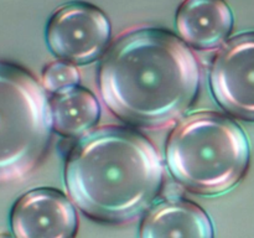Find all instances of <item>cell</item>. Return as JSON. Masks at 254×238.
I'll list each match as a JSON object with an SVG mask.
<instances>
[{"mask_svg":"<svg viewBox=\"0 0 254 238\" xmlns=\"http://www.w3.org/2000/svg\"><path fill=\"white\" fill-rule=\"evenodd\" d=\"M79 83V72L66 61H55L42 71V86L50 93L56 94L73 88Z\"/></svg>","mask_w":254,"mask_h":238,"instance_id":"11","label":"cell"},{"mask_svg":"<svg viewBox=\"0 0 254 238\" xmlns=\"http://www.w3.org/2000/svg\"><path fill=\"white\" fill-rule=\"evenodd\" d=\"M163 180L155 146L141 134L114 125L82 136L64 166V185L74 205L106 223L141 215L158 197Z\"/></svg>","mask_w":254,"mask_h":238,"instance_id":"2","label":"cell"},{"mask_svg":"<svg viewBox=\"0 0 254 238\" xmlns=\"http://www.w3.org/2000/svg\"><path fill=\"white\" fill-rule=\"evenodd\" d=\"M210 84L222 108L254 121V31L237 35L221 47L211 66Z\"/></svg>","mask_w":254,"mask_h":238,"instance_id":"6","label":"cell"},{"mask_svg":"<svg viewBox=\"0 0 254 238\" xmlns=\"http://www.w3.org/2000/svg\"><path fill=\"white\" fill-rule=\"evenodd\" d=\"M139 238H215V232L211 218L197 203L170 198L149 210Z\"/></svg>","mask_w":254,"mask_h":238,"instance_id":"9","label":"cell"},{"mask_svg":"<svg viewBox=\"0 0 254 238\" xmlns=\"http://www.w3.org/2000/svg\"><path fill=\"white\" fill-rule=\"evenodd\" d=\"M111 22L98 7L73 1L56 9L46 26L49 49L62 61L83 64L94 61L111 39Z\"/></svg>","mask_w":254,"mask_h":238,"instance_id":"5","label":"cell"},{"mask_svg":"<svg viewBox=\"0 0 254 238\" xmlns=\"http://www.w3.org/2000/svg\"><path fill=\"white\" fill-rule=\"evenodd\" d=\"M175 26L184 42L207 51L230 36L233 14L225 0H184L176 11Z\"/></svg>","mask_w":254,"mask_h":238,"instance_id":"8","label":"cell"},{"mask_svg":"<svg viewBox=\"0 0 254 238\" xmlns=\"http://www.w3.org/2000/svg\"><path fill=\"white\" fill-rule=\"evenodd\" d=\"M52 126L60 135L76 138L93 128L101 116L98 99L91 91L73 87L50 98Z\"/></svg>","mask_w":254,"mask_h":238,"instance_id":"10","label":"cell"},{"mask_svg":"<svg viewBox=\"0 0 254 238\" xmlns=\"http://www.w3.org/2000/svg\"><path fill=\"white\" fill-rule=\"evenodd\" d=\"M0 238H15V237H12V236L9 235V233H0Z\"/></svg>","mask_w":254,"mask_h":238,"instance_id":"12","label":"cell"},{"mask_svg":"<svg viewBox=\"0 0 254 238\" xmlns=\"http://www.w3.org/2000/svg\"><path fill=\"white\" fill-rule=\"evenodd\" d=\"M15 238H74L78 218L71 201L55 188H35L20 196L10 212Z\"/></svg>","mask_w":254,"mask_h":238,"instance_id":"7","label":"cell"},{"mask_svg":"<svg viewBox=\"0 0 254 238\" xmlns=\"http://www.w3.org/2000/svg\"><path fill=\"white\" fill-rule=\"evenodd\" d=\"M165 155L171 175L189 190L220 195L242 180L251 151L236 121L215 112H200L171 131Z\"/></svg>","mask_w":254,"mask_h":238,"instance_id":"3","label":"cell"},{"mask_svg":"<svg viewBox=\"0 0 254 238\" xmlns=\"http://www.w3.org/2000/svg\"><path fill=\"white\" fill-rule=\"evenodd\" d=\"M52 129L44 86L22 67L0 61V183L34 170L49 149Z\"/></svg>","mask_w":254,"mask_h":238,"instance_id":"4","label":"cell"},{"mask_svg":"<svg viewBox=\"0 0 254 238\" xmlns=\"http://www.w3.org/2000/svg\"><path fill=\"white\" fill-rule=\"evenodd\" d=\"M200 64L186 42L161 29H135L114 41L102 59L98 86L106 106L127 123L170 125L192 106Z\"/></svg>","mask_w":254,"mask_h":238,"instance_id":"1","label":"cell"}]
</instances>
